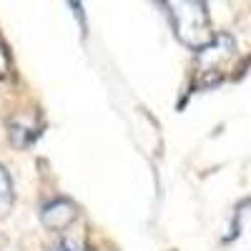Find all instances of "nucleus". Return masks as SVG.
Listing matches in <instances>:
<instances>
[{
    "instance_id": "39448f33",
    "label": "nucleus",
    "mask_w": 251,
    "mask_h": 251,
    "mask_svg": "<svg viewBox=\"0 0 251 251\" xmlns=\"http://www.w3.org/2000/svg\"><path fill=\"white\" fill-rule=\"evenodd\" d=\"M15 203V191H13V178L8 174V169L0 163V219H5L13 211Z\"/></svg>"
},
{
    "instance_id": "f257e3e1",
    "label": "nucleus",
    "mask_w": 251,
    "mask_h": 251,
    "mask_svg": "<svg viewBox=\"0 0 251 251\" xmlns=\"http://www.w3.org/2000/svg\"><path fill=\"white\" fill-rule=\"evenodd\" d=\"M163 8H169L174 33L183 46L199 53L214 40L206 3H201V0H176V3H166Z\"/></svg>"
},
{
    "instance_id": "0eeeda50",
    "label": "nucleus",
    "mask_w": 251,
    "mask_h": 251,
    "mask_svg": "<svg viewBox=\"0 0 251 251\" xmlns=\"http://www.w3.org/2000/svg\"><path fill=\"white\" fill-rule=\"evenodd\" d=\"M10 53H8V46H5V40L0 38V80H3L8 73H10Z\"/></svg>"
},
{
    "instance_id": "423d86ee",
    "label": "nucleus",
    "mask_w": 251,
    "mask_h": 251,
    "mask_svg": "<svg viewBox=\"0 0 251 251\" xmlns=\"http://www.w3.org/2000/svg\"><path fill=\"white\" fill-rule=\"evenodd\" d=\"M48 251H93L83 239H73V236H63L55 244L48 246Z\"/></svg>"
},
{
    "instance_id": "f03ea898",
    "label": "nucleus",
    "mask_w": 251,
    "mask_h": 251,
    "mask_svg": "<svg viewBox=\"0 0 251 251\" xmlns=\"http://www.w3.org/2000/svg\"><path fill=\"white\" fill-rule=\"evenodd\" d=\"M78 219V203L68 196H55L40 206V224L48 231H66Z\"/></svg>"
},
{
    "instance_id": "7ed1b4c3",
    "label": "nucleus",
    "mask_w": 251,
    "mask_h": 251,
    "mask_svg": "<svg viewBox=\"0 0 251 251\" xmlns=\"http://www.w3.org/2000/svg\"><path fill=\"white\" fill-rule=\"evenodd\" d=\"M40 121H38V113H15L10 121H8V136H10V143L15 149H28L30 143H35V138L40 136Z\"/></svg>"
},
{
    "instance_id": "20e7f679",
    "label": "nucleus",
    "mask_w": 251,
    "mask_h": 251,
    "mask_svg": "<svg viewBox=\"0 0 251 251\" xmlns=\"http://www.w3.org/2000/svg\"><path fill=\"white\" fill-rule=\"evenodd\" d=\"M231 55H234V40H231V35H226V33L214 35L211 43L199 50V66H201L199 73L206 75V73L219 71L221 63H224L226 58H231Z\"/></svg>"
}]
</instances>
